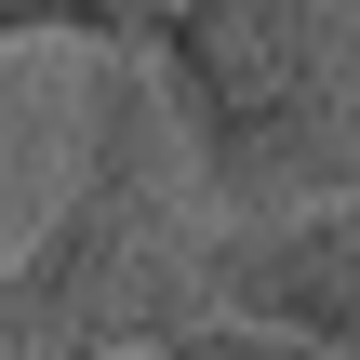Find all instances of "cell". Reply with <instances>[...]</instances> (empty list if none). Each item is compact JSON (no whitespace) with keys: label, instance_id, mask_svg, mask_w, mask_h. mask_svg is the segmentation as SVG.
<instances>
[{"label":"cell","instance_id":"cell-1","mask_svg":"<svg viewBox=\"0 0 360 360\" xmlns=\"http://www.w3.org/2000/svg\"><path fill=\"white\" fill-rule=\"evenodd\" d=\"M187 321H214V214L187 187V147H174L147 67L107 53L80 187L0 267V360H134Z\"/></svg>","mask_w":360,"mask_h":360},{"label":"cell","instance_id":"cell-4","mask_svg":"<svg viewBox=\"0 0 360 360\" xmlns=\"http://www.w3.org/2000/svg\"><path fill=\"white\" fill-rule=\"evenodd\" d=\"M13 40H80V53H120V67H147V40H160V0H0V53Z\"/></svg>","mask_w":360,"mask_h":360},{"label":"cell","instance_id":"cell-2","mask_svg":"<svg viewBox=\"0 0 360 360\" xmlns=\"http://www.w3.org/2000/svg\"><path fill=\"white\" fill-rule=\"evenodd\" d=\"M147 94L187 147L200 214H307L360 187V80L334 40V0H160Z\"/></svg>","mask_w":360,"mask_h":360},{"label":"cell","instance_id":"cell-3","mask_svg":"<svg viewBox=\"0 0 360 360\" xmlns=\"http://www.w3.org/2000/svg\"><path fill=\"white\" fill-rule=\"evenodd\" d=\"M214 307L360 360V187L267 214V227H214Z\"/></svg>","mask_w":360,"mask_h":360},{"label":"cell","instance_id":"cell-5","mask_svg":"<svg viewBox=\"0 0 360 360\" xmlns=\"http://www.w3.org/2000/svg\"><path fill=\"white\" fill-rule=\"evenodd\" d=\"M160 360H334V347H307V334H267V321H187V334H160Z\"/></svg>","mask_w":360,"mask_h":360}]
</instances>
